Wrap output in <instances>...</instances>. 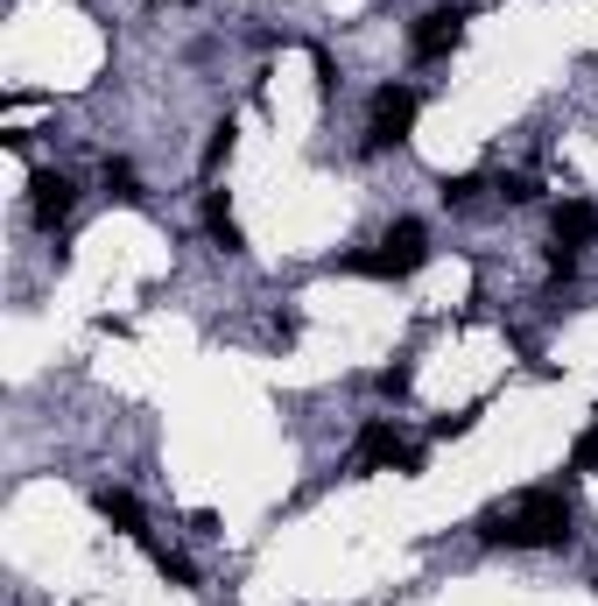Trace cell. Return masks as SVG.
I'll return each instance as SVG.
<instances>
[{
	"label": "cell",
	"instance_id": "6da1fadb",
	"mask_svg": "<svg viewBox=\"0 0 598 606\" xmlns=\"http://www.w3.org/2000/svg\"><path fill=\"white\" fill-rule=\"evenodd\" d=\"M479 536L500 543V551H564L570 543V501L535 487V494H514V501H493L479 515Z\"/></svg>",
	"mask_w": 598,
	"mask_h": 606
},
{
	"label": "cell",
	"instance_id": "7a4b0ae2",
	"mask_svg": "<svg viewBox=\"0 0 598 606\" xmlns=\"http://www.w3.org/2000/svg\"><path fill=\"white\" fill-rule=\"evenodd\" d=\"M422 261H430V233H422V219H395L388 240H380V254H353L345 269H353V275H388V282H401V275H416Z\"/></svg>",
	"mask_w": 598,
	"mask_h": 606
},
{
	"label": "cell",
	"instance_id": "3957f363",
	"mask_svg": "<svg viewBox=\"0 0 598 606\" xmlns=\"http://www.w3.org/2000/svg\"><path fill=\"white\" fill-rule=\"evenodd\" d=\"M416 113H422V92L416 85H380L374 92V127H366V142L374 148H401L416 135Z\"/></svg>",
	"mask_w": 598,
	"mask_h": 606
},
{
	"label": "cell",
	"instance_id": "277c9868",
	"mask_svg": "<svg viewBox=\"0 0 598 606\" xmlns=\"http://www.w3.org/2000/svg\"><path fill=\"white\" fill-rule=\"evenodd\" d=\"M416 445L401 438L395 424H366L359 438H353V472H416Z\"/></svg>",
	"mask_w": 598,
	"mask_h": 606
},
{
	"label": "cell",
	"instance_id": "5b68a950",
	"mask_svg": "<svg viewBox=\"0 0 598 606\" xmlns=\"http://www.w3.org/2000/svg\"><path fill=\"white\" fill-rule=\"evenodd\" d=\"M29 205H35V226L56 233V226L71 219V205H78V184H71L64 169H35V177H29Z\"/></svg>",
	"mask_w": 598,
	"mask_h": 606
},
{
	"label": "cell",
	"instance_id": "8992f818",
	"mask_svg": "<svg viewBox=\"0 0 598 606\" xmlns=\"http://www.w3.org/2000/svg\"><path fill=\"white\" fill-rule=\"evenodd\" d=\"M458 43H465V8H430V14L416 22V56H422V64L451 56Z\"/></svg>",
	"mask_w": 598,
	"mask_h": 606
},
{
	"label": "cell",
	"instance_id": "52a82bcc",
	"mask_svg": "<svg viewBox=\"0 0 598 606\" xmlns=\"http://www.w3.org/2000/svg\"><path fill=\"white\" fill-rule=\"evenodd\" d=\"M549 233H556V248H585V240H598V205H585V198H564L556 205V219H549Z\"/></svg>",
	"mask_w": 598,
	"mask_h": 606
},
{
	"label": "cell",
	"instance_id": "ba28073f",
	"mask_svg": "<svg viewBox=\"0 0 598 606\" xmlns=\"http://www.w3.org/2000/svg\"><path fill=\"white\" fill-rule=\"evenodd\" d=\"M92 508H99V522H113L120 536H148L141 501H134V494H120V487H99V494H92Z\"/></svg>",
	"mask_w": 598,
	"mask_h": 606
},
{
	"label": "cell",
	"instance_id": "9c48e42d",
	"mask_svg": "<svg viewBox=\"0 0 598 606\" xmlns=\"http://www.w3.org/2000/svg\"><path fill=\"white\" fill-rule=\"evenodd\" d=\"M204 226H211V240H219L225 254H246V233H240L233 198H225V191H204Z\"/></svg>",
	"mask_w": 598,
	"mask_h": 606
},
{
	"label": "cell",
	"instance_id": "30bf717a",
	"mask_svg": "<svg viewBox=\"0 0 598 606\" xmlns=\"http://www.w3.org/2000/svg\"><path fill=\"white\" fill-rule=\"evenodd\" d=\"M233 142H240V127H233V121H219V127H211V142H204V156H198V169H204V177H219V169L233 163Z\"/></svg>",
	"mask_w": 598,
	"mask_h": 606
},
{
	"label": "cell",
	"instance_id": "8fae6325",
	"mask_svg": "<svg viewBox=\"0 0 598 606\" xmlns=\"http://www.w3.org/2000/svg\"><path fill=\"white\" fill-rule=\"evenodd\" d=\"M479 191H486V177H479V169H465V177H443V184H437V198H443V205H472Z\"/></svg>",
	"mask_w": 598,
	"mask_h": 606
},
{
	"label": "cell",
	"instance_id": "7c38bea8",
	"mask_svg": "<svg viewBox=\"0 0 598 606\" xmlns=\"http://www.w3.org/2000/svg\"><path fill=\"white\" fill-rule=\"evenodd\" d=\"M106 191L120 205H141V184H134V163H106Z\"/></svg>",
	"mask_w": 598,
	"mask_h": 606
},
{
	"label": "cell",
	"instance_id": "4fadbf2b",
	"mask_svg": "<svg viewBox=\"0 0 598 606\" xmlns=\"http://www.w3.org/2000/svg\"><path fill=\"white\" fill-rule=\"evenodd\" d=\"M156 572H162L169 585H183V593H190V585H198V572H190V557H177V551H162V543H156Z\"/></svg>",
	"mask_w": 598,
	"mask_h": 606
},
{
	"label": "cell",
	"instance_id": "5bb4252c",
	"mask_svg": "<svg viewBox=\"0 0 598 606\" xmlns=\"http://www.w3.org/2000/svg\"><path fill=\"white\" fill-rule=\"evenodd\" d=\"M500 198H507V205H528V198H543V184H535L528 169H514V177H500Z\"/></svg>",
	"mask_w": 598,
	"mask_h": 606
},
{
	"label": "cell",
	"instance_id": "9a60e30c",
	"mask_svg": "<svg viewBox=\"0 0 598 606\" xmlns=\"http://www.w3.org/2000/svg\"><path fill=\"white\" fill-rule=\"evenodd\" d=\"M472 424H479V403H472V409H458V416H437V438L451 445V438H465Z\"/></svg>",
	"mask_w": 598,
	"mask_h": 606
},
{
	"label": "cell",
	"instance_id": "2e32d148",
	"mask_svg": "<svg viewBox=\"0 0 598 606\" xmlns=\"http://www.w3.org/2000/svg\"><path fill=\"white\" fill-rule=\"evenodd\" d=\"M570 466H577V472H598V424H591L585 438L570 445Z\"/></svg>",
	"mask_w": 598,
	"mask_h": 606
},
{
	"label": "cell",
	"instance_id": "e0dca14e",
	"mask_svg": "<svg viewBox=\"0 0 598 606\" xmlns=\"http://www.w3.org/2000/svg\"><path fill=\"white\" fill-rule=\"evenodd\" d=\"M311 64H317V100H332V92H338V64H332V56H311Z\"/></svg>",
	"mask_w": 598,
	"mask_h": 606
},
{
	"label": "cell",
	"instance_id": "ac0fdd59",
	"mask_svg": "<svg viewBox=\"0 0 598 606\" xmlns=\"http://www.w3.org/2000/svg\"><path fill=\"white\" fill-rule=\"evenodd\" d=\"M416 388V367H388L380 374V395H409Z\"/></svg>",
	"mask_w": 598,
	"mask_h": 606
},
{
	"label": "cell",
	"instance_id": "d6986e66",
	"mask_svg": "<svg viewBox=\"0 0 598 606\" xmlns=\"http://www.w3.org/2000/svg\"><path fill=\"white\" fill-rule=\"evenodd\" d=\"M549 275L570 282V275H577V254H570V248H549Z\"/></svg>",
	"mask_w": 598,
	"mask_h": 606
}]
</instances>
